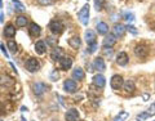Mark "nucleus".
I'll use <instances>...</instances> for the list:
<instances>
[{
  "label": "nucleus",
  "instance_id": "9d476101",
  "mask_svg": "<svg viewBox=\"0 0 155 121\" xmlns=\"http://www.w3.org/2000/svg\"><path fill=\"white\" fill-rule=\"evenodd\" d=\"M129 58H128V54L125 52H120L118 56H116V63L119 66H125L128 63Z\"/></svg>",
  "mask_w": 155,
  "mask_h": 121
},
{
  "label": "nucleus",
  "instance_id": "1a4fd4ad",
  "mask_svg": "<svg viewBox=\"0 0 155 121\" xmlns=\"http://www.w3.org/2000/svg\"><path fill=\"white\" fill-rule=\"evenodd\" d=\"M0 85L5 86V88H9V86L14 85V80L12 79L11 76H8V75H2V76H0Z\"/></svg>",
  "mask_w": 155,
  "mask_h": 121
},
{
  "label": "nucleus",
  "instance_id": "c9c22d12",
  "mask_svg": "<svg viewBox=\"0 0 155 121\" xmlns=\"http://www.w3.org/2000/svg\"><path fill=\"white\" fill-rule=\"evenodd\" d=\"M0 49H2V52L4 53V54H5V57L7 58H9V54H8V52H7V49H5V46H4L2 43H0Z\"/></svg>",
  "mask_w": 155,
  "mask_h": 121
},
{
  "label": "nucleus",
  "instance_id": "dca6fc26",
  "mask_svg": "<svg viewBox=\"0 0 155 121\" xmlns=\"http://www.w3.org/2000/svg\"><path fill=\"white\" fill-rule=\"evenodd\" d=\"M125 30H127V28H125L123 25H120V23H116V25L114 26V35L116 37H122L124 35Z\"/></svg>",
  "mask_w": 155,
  "mask_h": 121
},
{
  "label": "nucleus",
  "instance_id": "6ab92c4d",
  "mask_svg": "<svg viewBox=\"0 0 155 121\" xmlns=\"http://www.w3.org/2000/svg\"><path fill=\"white\" fill-rule=\"evenodd\" d=\"M96 28L100 35H106V33L109 32V26H107V23H105V22H98Z\"/></svg>",
  "mask_w": 155,
  "mask_h": 121
},
{
  "label": "nucleus",
  "instance_id": "58836bf2",
  "mask_svg": "<svg viewBox=\"0 0 155 121\" xmlns=\"http://www.w3.org/2000/svg\"><path fill=\"white\" fill-rule=\"evenodd\" d=\"M2 22H3V14L0 13V23H2Z\"/></svg>",
  "mask_w": 155,
  "mask_h": 121
},
{
  "label": "nucleus",
  "instance_id": "412c9836",
  "mask_svg": "<svg viewBox=\"0 0 155 121\" xmlns=\"http://www.w3.org/2000/svg\"><path fill=\"white\" fill-rule=\"evenodd\" d=\"M123 88H124V90L127 91V93H133L134 89H136L134 81H133V80H127V81H125V83L123 84Z\"/></svg>",
  "mask_w": 155,
  "mask_h": 121
},
{
  "label": "nucleus",
  "instance_id": "a19ab883",
  "mask_svg": "<svg viewBox=\"0 0 155 121\" xmlns=\"http://www.w3.org/2000/svg\"><path fill=\"white\" fill-rule=\"evenodd\" d=\"M0 121H3V120H0Z\"/></svg>",
  "mask_w": 155,
  "mask_h": 121
},
{
  "label": "nucleus",
  "instance_id": "cd10ccee",
  "mask_svg": "<svg viewBox=\"0 0 155 121\" xmlns=\"http://www.w3.org/2000/svg\"><path fill=\"white\" fill-rule=\"evenodd\" d=\"M12 2H13V4H14V7H16V8H14L16 11H18V12H23V11L26 9L25 7H23V4H22V3H19L18 0H12Z\"/></svg>",
  "mask_w": 155,
  "mask_h": 121
},
{
  "label": "nucleus",
  "instance_id": "39448f33",
  "mask_svg": "<svg viewBox=\"0 0 155 121\" xmlns=\"http://www.w3.org/2000/svg\"><path fill=\"white\" fill-rule=\"evenodd\" d=\"M134 54L140 57V58H145V57H147L149 54V48L146 45H143V44H140L134 48Z\"/></svg>",
  "mask_w": 155,
  "mask_h": 121
},
{
  "label": "nucleus",
  "instance_id": "ddd939ff",
  "mask_svg": "<svg viewBox=\"0 0 155 121\" xmlns=\"http://www.w3.org/2000/svg\"><path fill=\"white\" fill-rule=\"evenodd\" d=\"M115 43H116V36L109 33V35L104 39V43H102V44H104V48H111V46L115 44Z\"/></svg>",
  "mask_w": 155,
  "mask_h": 121
},
{
  "label": "nucleus",
  "instance_id": "c756f323",
  "mask_svg": "<svg viewBox=\"0 0 155 121\" xmlns=\"http://www.w3.org/2000/svg\"><path fill=\"white\" fill-rule=\"evenodd\" d=\"M123 16H124V19H125V21H128V22H132L133 19H134V16H133L132 13H128V12H127V13H124Z\"/></svg>",
  "mask_w": 155,
  "mask_h": 121
},
{
  "label": "nucleus",
  "instance_id": "f257e3e1",
  "mask_svg": "<svg viewBox=\"0 0 155 121\" xmlns=\"http://www.w3.org/2000/svg\"><path fill=\"white\" fill-rule=\"evenodd\" d=\"M89 4H85V5L80 9V12L78 13V18H79V21L83 23L84 26L88 25V21H89Z\"/></svg>",
  "mask_w": 155,
  "mask_h": 121
},
{
  "label": "nucleus",
  "instance_id": "f704fd0d",
  "mask_svg": "<svg viewBox=\"0 0 155 121\" xmlns=\"http://www.w3.org/2000/svg\"><path fill=\"white\" fill-rule=\"evenodd\" d=\"M94 3H96V9L100 11V9L102 8V0H94Z\"/></svg>",
  "mask_w": 155,
  "mask_h": 121
},
{
  "label": "nucleus",
  "instance_id": "7ed1b4c3",
  "mask_svg": "<svg viewBox=\"0 0 155 121\" xmlns=\"http://www.w3.org/2000/svg\"><path fill=\"white\" fill-rule=\"evenodd\" d=\"M123 84H124V81H123V77L120 75H114L113 77H111L110 85H111V88H113V89L119 90L123 86Z\"/></svg>",
  "mask_w": 155,
  "mask_h": 121
},
{
  "label": "nucleus",
  "instance_id": "79ce46f5",
  "mask_svg": "<svg viewBox=\"0 0 155 121\" xmlns=\"http://www.w3.org/2000/svg\"><path fill=\"white\" fill-rule=\"evenodd\" d=\"M53 121H56V120H53Z\"/></svg>",
  "mask_w": 155,
  "mask_h": 121
},
{
  "label": "nucleus",
  "instance_id": "f03ea898",
  "mask_svg": "<svg viewBox=\"0 0 155 121\" xmlns=\"http://www.w3.org/2000/svg\"><path fill=\"white\" fill-rule=\"evenodd\" d=\"M49 30L54 33V35H60V33L64 31V25H62L61 21H57V19H53L49 23Z\"/></svg>",
  "mask_w": 155,
  "mask_h": 121
},
{
  "label": "nucleus",
  "instance_id": "ea45409f",
  "mask_svg": "<svg viewBox=\"0 0 155 121\" xmlns=\"http://www.w3.org/2000/svg\"><path fill=\"white\" fill-rule=\"evenodd\" d=\"M21 120H22V121H26V119H25V117H22Z\"/></svg>",
  "mask_w": 155,
  "mask_h": 121
},
{
  "label": "nucleus",
  "instance_id": "20e7f679",
  "mask_svg": "<svg viewBox=\"0 0 155 121\" xmlns=\"http://www.w3.org/2000/svg\"><path fill=\"white\" fill-rule=\"evenodd\" d=\"M26 68L28 72H36L39 68H40V63L36 58H30L27 62H26Z\"/></svg>",
  "mask_w": 155,
  "mask_h": 121
},
{
  "label": "nucleus",
  "instance_id": "f3484780",
  "mask_svg": "<svg viewBox=\"0 0 155 121\" xmlns=\"http://www.w3.org/2000/svg\"><path fill=\"white\" fill-rule=\"evenodd\" d=\"M51 58L53 61H60L61 58H62V49L60 46H54L53 48V50H52V53H51Z\"/></svg>",
  "mask_w": 155,
  "mask_h": 121
},
{
  "label": "nucleus",
  "instance_id": "f8f14e48",
  "mask_svg": "<svg viewBox=\"0 0 155 121\" xmlns=\"http://www.w3.org/2000/svg\"><path fill=\"white\" fill-rule=\"evenodd\" d=\"M60 66H61L62 70L67 71L72 66V59H71V58H69V57H62L60 59Z\"/></svg>",
  "mask_w": 155,
  "mask_h": 121
},
{
  "label": "nucleus",
  "instance_id": "c85d7f7f",
  "mask_svg": "<svg viewBox=\"0 0 155 121\" xmlns=\"http://www.w3.org/2000/svg\"><path fill=\"white\" fill-rule=\"evenodd\" d=\"M36 2L40 4V5H51L56 2V0H36Z\"/></svg>",
  "mask_w": 155,
  "mask_h": 121
},
{
  "label": "nucleus",
  "instance_id": "4c0bfd02",
  "mask_svg": "<svg viewBox=\"0 0 155 121\" xmlns=\"http://www.w3.org/2000/svg\"><path fill=\"white\" fill-rule=\"evenodd\" d=\"M150 98V95H147V94H143V100H147Z\"/></svg>",
  "mask_w": 155,
  "mask_h": 121
},
{
  "label": "nucleus",
  "instance_id": "e433bc0d",
  "mask_svg": "<svg viewBox=\"0 0 155 121\" xmlns=\"http://www.w3.org/2000/svg\"><path fill=\"white\" fill-rule=\"evenodd\" d=\"M47 41L51 45H53V44H54V43H56V39H54V37H47Z\"/></svg>",
  "mask_w": 155,
  "mask_h": 121
},
{
  "label": "nucleus",
  "instance_id": "7c9ffc66",
  "mask_svg": "<svg viewBox=\"0 0 155 121\" xmlns=\"http://www.w3.org/2000/svg\"><path fill=\"white\" fill-rule=\"evenodd\" d=\"M113 53H114V50L113 49H111V48H104V54L106 56V57H111V56H113Z\"/></svg>",
  "mask_w": 155,
  "mask_h": 121
},
{
  "label": "nucleus",
  "instance_id": "a878e982",
  "mask_svg": "<svg viewBox=\"0 0 155 121\" xmlns=\"http://www.w3.org/2000/svg\"><path fill=\"white\" fill-rule=\"evenodd\" d=\"M27 22H28V19L26 16H18L17 19H16V25L18 27H23V26H26L27 25Z\"/></svg>",
  "mask_w": 155,
  "mask_h": 121
},
{
  "label": "nucleus",
  "instance_id": "5701e85b",
  "mask_svg": "<svg viewBox=\"0 0 155 121\" xmlns=\"http://www.w3.org/2000/svg\"><path fill=\"white\" fill-rule=\"evenodd\" d=\"M35 50L38 54H44L45 50H47V46H45V43L44 41H38L36 44H35Z\"/></svg>",
  "mask_w": 155,
  "mask_h": 121
},
{
  "label": "nucleus",
  "instance_id": "aec40b11",
  "mask_svg": "<svg viewBox=\"0 0 155 121\" xmlns=\"http://www.w3.org/2000/svg\"><path fill=\"white\" fill-rule=\"evenodd\" d=\"M14 35H16V27L13 25H8L4 28V36L5 37H13Z\"/></svg>",
  "mask_w": 155,
  "mask_h": 121
},
{
  "label": "nucleus",
  "instance_id": "9b49d317",
  "mask_svg": "<svg viewBox=\"0 0 155 121\" xmlns=\"http://www.w3.org/2000/svg\"><path fill=\"white\" fill-rule=\"evenodd\" d=\"M105 84H106V80H105V76L104 75L98 74V75H96L93 77V85L97 86V88H104Z\"/></svg>",
  "mask_w": 155,
  "mask_h": 121
},
{
  "label": "nucleus",
  "instance_id": "72a5a7b5",
  "mask_svg": "<svg viewBox=\"0 0 155 121\" xmlns=\"http://www.w3.org/2000/svg\"><path fill=\"white\" fill-rule=\"evenodd\" d=\"M57 79H58V72L54 70V71H53L52 74H51V80H52V81H56Z\"/></svg>",
  "mask_w": 155,
  "mask_h": 121
},
{
  "label": "nucleus",
  "instance_id": "4468645a",
  "mask_svg": "<svg viewBox=\"0 0 155 121\" xmlns=\"http://www.w3.org/2000/svg\"><path fill=\"white\" fill-rule=\"evenodd\" d=\"M93 67L96 70H98V71H105L106 70V65H105V62H104V59L101 57H98V58H96L94 59Z\"/></svg>",
  "mask_w": 155,
  "mask_h": 121
},
{
  "label": "nucleus",
  "instance_id": "6e6552de",
  "mask_svg": "<svg viewBox=\"0 0 155 121\" xmlns=\"http://www.w3.org/2000/svg\"><path fill=\"white\" fill-rule=\"evenodd\" d=\"M66 121H78V119H79V111H78L76 108H71L66 112Z\"/></svg>",
  "mask_w": 155,
  "mask_h": 121
},
{
  "label": "nucleus",
  "instance_id": "a211bd4d",
  "mask_svg": "<svg viewBox=\"0 0 155 121\" xmlns=\"http://www.w3.org/2000/svg\"><path fill=\"white\" fill-rule=\"evenodd\" d=\"M85 41H87V44L88 45L94 44L96 43V33H94V31H92V30L85 31Z\"/></svg>",
  "mask_w": 155,
  "mask_h": 121
},
{
  "label": "nucleus",
  "instance_id": "393cba45",
  "mask_svg": "<svg viewBox=\"0 0 155 121\" xmlns=\"http://www.w3.org/2000/svg\"><path fill=\"white\" fill-rule=\"evenodd\" d=\"M128 117H129V113L127 112V111H120V112L114 117L113 121H124V120H127Z\"/></svg>",
  "mask_w": 155,
  "mask_h": 121
},
{
  "label": "nucleus",
  "instance_id": "bb28decb",
  "mask_svg": "<svg viewBox=\"0 0 155 121\" xmlns=\"http://www.w3.org/2000/svg\"><path fill=\"white\" fill-rule=\"evenodd\" d=\"M7 45H8V49H11V52H13V53H17V50H18V46H17V44H16V41H14V40H8Z\"/></svg>",
  "mask_w": 155,
  "mask_h": 121
},
{
  "label": "nucleus",
  "instance_id": "2f4dec72",
  "mask_svg": "<svg viewBox=\"0 0 155 121\" xmlns=\"http://www.w3.org/2000/svg\"><path fill=\"white\" fill-rule=\"evenodd\" d=\"M125 28H127V30H128L129 32H132L133 35H137V32H138L137 30H136V27H134V26H132V25H128V26L125 27Z\"/></svg>",
  "mask_w": 155,
  "mask_h": 121
},
{
  "label": "nucleus",
  "instance_id": "0eeeda50",
  "mask_svg": "<svg viewBox=\"0 0 155 121\" xmlns=\"http://www.w3.org/2000/svg\"><path fill=\"white\" fill-rule=\"evenodd\" d=\"M32 89H34V93H35L36 95H41L48 90V86L44 83H36V84H34Z\"/></svg>",
  "mask_w": 155,
  "mask_h": 121
},
{
  "label": "nucleus",
  "instance_id": "473e14b6",
  "mask_svg": "<svg viewBox=\"0 0 155 121\" xmlns=\"http://www.w3.org/2000/svg\"><path fill=\"white\" fill-rule=\"evenodd\" d=\"M97 46H98V45H97L96 43H94V44H91L89 48H88V53H94L96 49H97Z\"/></svg>",
  "mask_w": 155,
  "mask_h": 121
},
{
  "label": "nucleus",
  "instance_id": "423d86ee",
  "mask_svg": "<svg viewBox=\"0 0 155 121\" xmlns=\"http://www.w3.org/2000/svg\"><path fill=\"white\" fill-rule=\"evenodd\" d=\"M64 89L67 91V93H74L78 89V84L75 80H65L64 83Z\"/></svg>",
  "mask_w": 155,
  "mask_h": 121
},
{
  "label": "nucleus",
  "instance_id": "b1692460",
  "mask_svg": "<svg viewBox=\"0 0 155 121\" xmlns=\"http://www.w3.org/2000/svg\"><path fill=\"white\" fill-rule=\"evenodd\" d=\"M80 44H81V41H80L79 36H74V37H71L69 40V45L72 48V49H78V48L80 46Z\"/></svg>",
  "mask_w": 155,
  "mask_h": 121
},
{
  "label": "nucleus",
  "instance_id": "2eb2a0df",
  "mask_svg": "<svg viewBox=\"0 0 155 121\" xmlns=\"http://www.w3.org/2000/svg\"><path fill=\"white\" fill-rule=\"evenodd\" d=\"M28 32H30L31 36L36 37V36L40 35V27H39V25H36L35 22H32V23H30V28H28Z\"/></svg>",
  "mask_w": 155,
  "mask_h": 121
},
{
  "label": "nucleus",
  "instance_id": "4be33fe9",
  "mask_svg": "<svg viewBox=\"0 0 155 121\" xmlns=\"http://www.w3.org/2000/svg\"><path fill=\"white\" fill-rule=\"evenodd\" d=\"M72 77H74L75 80H83L84 79V71L80 68V67H76L72 71Z\"/></svg>",
  "mask_w": 155,
  "mask_h": 121
}]
</instances>
